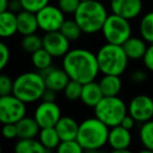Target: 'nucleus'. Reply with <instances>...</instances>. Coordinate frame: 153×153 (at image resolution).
<instances>
[{"label": "nucleus", "mask_w": 153, "mask_h": 153, "mask_svg": "<svg viewBox=\"0 0 153 153\" xmlns=\"http://www.w3.org/2000/svg\"><path fill=\"white\" fill-rule=\"evenodd\" d=\"M62 68L70 80L82 84L96 80L100 74L96 53L86 48L69 49L63 57Z\"/></svg>", "instance_id": "obj_1"}, {"label": "nucleus", "mask_w": 153, "mask_h": 153, "mask_svg": "<svg viewBox=\"0 0 153 153\" xmlns=\"http://www.w3.org/2000/svg\"><path fill=\"white\" fill-rule=\"evenodd\" d=\"M108 16L105 5L98 0L81 2L74 14V21L84 34L94 35L101 32Z\"/></svg>", "instance_id": "obj_2"}, {"label": "nucleus", "mask_w": 153, "mask_h": 153, "mask_svg": "<svg viewBox=\"0 0 153 153\" xmlns=\"http://www.w3.org/2000/svg\"><path fill=\"white\" fill-rule=\"evenodd\" d=\"M109 127L96 117H88L79 124L76 140L84 151H98L107 145Z\"/></svg>", "instance_id": "obj_3"}, {"label": "nucleus", "mask_w": 153, "mask_h": 153, "mask_svg": "<svg viewBox=\"0 0 153 153\" xmlns=\"http://www.w3.org/2000/svg\"><path fill=\"white\" fill-rule=\"evenodd\" d=\"M46 86L42 74L36 71H26L14 80L13 94L25 104L36 103L42 99Z\"/></svg>", "instance_id": "obj_4"}, {"label": "nucleus", "mask_w": 153, "mask_h": 153, "mask_svg": "<svg viewBox=\"0 0 153 153\" xmlns=\"http://www.w3.org/2000/svg\"><path fill=\"white\" fill-rule=\"evenodd\" d=\"M100 72L103 74L122 76L126 71L129 59L122 45L106 43L96 53Z\"/></svg>", "instance_id": "obj_5"}, {"label": "nucleus", "mask_w": 153, "mask_h": 153, "mask_svg": "<svg viewBox=\"0 0 153 153\" xmlns=\"http://www.w3.org/2000/svg\"><path fill=\"white\" fill-rule=\"evenodd\" d=\"M94 117L109 128L121 124L128 113L127 104L119 96L103 97L102 100L94 107Z\"/></svg>", "instance_id": "obj_6"}, {"label": "nucleus", "mask_w": 153, "mask_h": 153, "mask_svg": "<svg viewBox=\"0 0 153 153\" xmlns=\"http://www.w3.org/2000/svg\"><path fill=\"white\" fill-rule=\"evenodd\" d=\"M101 32L107 43L117 45H123V43L132 36L129 20L112 13L110 15L108 14Z\"/></svg>", "instance_id": "obj_7"}, {"label": "nucleus", "mask_w": 153, "mask_h": 153, "mask_svg": "<svg viewBox=\"0 0 153 153\" xmlns=\"http://www.w3.org/2000/svg\"><path fill=\"white\" fill-rule=\"evenodd\" d=\"M26 104L13 94L0 97V123L16 124L26 115Z\"/></svg>", "instance_id": "obj_8"}, {"label": "nucleus", "mask_w": 153, "mask_h": 153, "mask_svg": "<svg viewBox=\"0 0 153 153\" xmlns=\"http://www.w3.org/2000/svg\"><path fill=\"white\" fill-rule=\"evenodd\" d=\"M39 30L44 33L60 30L64 20L65 14L57 5L47 4L36 13Z\"/></svg>", "instance_id": "obj_9"}, {"label": "nucleus", "mask_w": 153, "mask_h": 153, "mask_svg": "<svg viewBox=\"0 0 153 153\" xmlns=\"http://www.w3.org/2000/svg\"><path fill=\"white\" fill-rule=\"evenodd\" d=\"M127 109L136 123H145L153 119V99L148 94H137L131 99Z\"/></svg>", "instance_id": "obj_10"}, {"label": "nucleus", "mask_w": 153, "mask_h": 153, "mask_svg": "<svg viewBox=\"0 0 153 153\" xmlns=\"http://www.w3.org/2000/svg\"><path fill=\"white\" fill-rule=\"evenodd\" d=\"M42 47L53 58H63L70 49V41L60 30L45 33Z\"/></svg>", "instance_id": "obj_11"}, {"label": "nucleus", "mask_w": 153, "mask_h": 153, "mask_svg": "<svg viewBox=\"0 0 153 153\" xmlns=\"http://www.w3.org/2000/svg\"><path fill=\"white\" fill-rule=\"evenodd\" d=\"M61 117V108L56 103V101L55 102L42 101L38 104L34 112V117L40 128L55 127Z\"/></svg>", "instance_id": "obj_12"}, {"label": "nucleus", "mask_w": 153, "mask_h": 153, "mask_svg": "<svg viewBox=\"0 0 153 153\" xmlns=\"http://www.w3.org/2000/svg\"><path fill=\"white\" fill-rule=\"evenodd\" d=\"M109 7L112 14L130 21L142 14L144 3L143 0H110Z\"/></svg>", "instance_id": "obj_13"}, {"label": "nucleus", "mask_w": 153, "mask_h": 153, "mask_svg": "<svg viewBox=\"0 0 153 153\" xmlns=\"http://www.w3.org/2000/svg\"><path fill=\"white\" fill-rule=\"evenodd\" d=\"M132 143V135L130 130L122 127L121 125L109 128L107 144L115 152H124L129 149Z\"/></svg>", "instance_id": "obj_14"}, {"label": "nucleus", "mask_w": 153, "mask_h": 153, "mask_svg": "<svg viewBox=\"0 0 153 153\" xmlns=\"http://www.w3.org/2000/svg\"><path fill=\"white\" fill-rule=\"evenodd\" d=\"M41 74H42L46 88L53 90L56 92L63 91L66 84L70 80L68 74H66V71L63 68L53 67V65L47 69L41 71Z\"/></svg>", "instance_id": "obj_15"}, {"label": "nucleus", "mask_w": 153, "mask_h": 153, "mask_svg": "<svg viewBox=\"0 0 153 153\" xmlns=\"http://www.w3.org/2000/svg\"><path fill=\"white\" fill-rule=\"evenodd\" d=\"M16 16H17V30L20 35L26 36V35L35 34L39 30L36 13L22 10L16 14Z\"/></svg>", "instance_id": "obj_16"}, {"label": "nucleus", "mask_w": 153, "mask_h": 153, "mask_svg": "<svg viewBox=\"0 0 153 153\" xmlns=\"http://www.w3.org/2000/svg\"><path fill=\"white\" fill-rule=\"evenodd\" d=\"M104 97L101 87L99 85V82L90 81L87 83L83 84L82 86V91L81 97H80V101L83 103L85 106L94 108Z\"/></svg>", "instance_id": "obj_17"}, {"label": "nucleus", "mask_w": 153, "mask_h": 153, "mask_svg": "<svg viewBox=\"0 0 153 153\" xmlns=\"http://www.w3.org/2000/svg\"><path fill=\"white\" fill-rule=\"evenodd\" d=\"M55 129L61 140H74L79 130V123L71 117H61L55 125Z\"/></svg>", "instance_id": "obj_18"}, {"label": "nucleus", "mask_w": 153, "mask_h": 153, "mask_svg": "<svg viewBox=\"0 0 153 153\" xmlns=\"http://www.w3.org/2000/svg\"><path fill=\"white\" fill-rule=\"evenodd\" d=\"M124 51L129 60H140L143 59L147 51V42L142 37H130L122 45Z\"/></svg>", "instance_id": "obj_19"}, {"label": "nucleus", "mask_w": 153, "mask_h": 153, "mask_svg": "<svg viewBox=\"0 0 153 153\" xmlns=\"http://www.w3.org/2000/svg\"><path fill=\"white\" fill-rule=\"evenodd\" d=\"M99 85L105 97H113L120 94L123 88V82H122L121 76L103 74V76L99 81Z\"/></svg>", "instance_id": "obj_20"}, {"label": "nucleus", "mask_w": 153, "mask_h": 153, "mask_svg": "<svg viewBox=\"0 0 153 153\" xmlns=\"http://www.w3.org/2000/svg\"><path fill=\"white\" fill-rule=\"evenodd\" d=\"M17 33V16L16 14L9 10L0 14V38H11Z\"/></svg>", "instance_id": "obj_21"}, {"label": "nucleus", "mask_w": 153, "mask_h": 153, "mask_svg": "<svg viewBox=\"0 0 153 153\" xmlns=\"http://www.w3.org/2000/svg\"><path fill=\"white\" fill-rule=\"evenodd\" d=\"M18 131V138H32L38 136L40 131V126L38 125L37 121L34 117H22L20 121L16 123Z\"/></svg>", "instance_id": "obj_22"}, {"label": "nucleus", "mask_w": 153, "mask_h": 153, "mask_svg": "<svg viewBox=\"0 0 153 153\" xmlns=\"http://www.w3.org/2000/svg\"><path fill=\"white\" fill-rule=\"evenodd\" d=\"M16 153H45L47 152L39 140L32 138H19L14 147Z\"/></svg>", "instance_id": "obj_23"}, {"label": "nucleus", "mask_w": 153, "mask_h": 153, "mask_svg": "<svg viewBox=\"0 0 153 153\" xmlns=\"http://www.w3.org/2000/svg\"><path fill=\"white\" fill-rule=\"evenodd\" d=\"M38 140L44 146L46 151L57 149V147L59 146L60 142H61L55 127L41 128L38 134Z\"/></svg>", "instance_id": "obj_24"}, {"label": "nucleus", "mask_w": 153, "mask_h": 153, "mask_svg": "<svg viewBox=\"0 0 153 153\" xmlns=\"http://www.w3.org/2000/svg\"><path fill=\"white\" fill-rule=\"evenodd\" d=\"M140 36L147 43H153V11L147 12L140 20L138 24Z\"/></svg>", "instance_id": "obj_25"}, {"label": "nucleus", "mask_w": 153, "mask_h": 153, "mask_svg": "<svg viewBox=\"0 0 153 153\" xmlns=\"http://www.w3.org/2000/svg\"><path fill=\"white\" fill-rule=\"evenodd\" d=\"M138 137L145 150L153 152V119L142 123L138 131Z\"/></svg>", "instance_id": "obj_26"}, {"label": "nucleus", "mask_w": 153, "mask_h": 153, "mask_svg": "<svg viewBox=\"0 0 153 153\" xmlns=\"http://www.w3.org/2000/svg\"><path fill=\"white\" fill-rule=\"evenodd\" d=\"M30 55H32L30 61H32L33 66L39 71H43L53 65V58L43 47L36 51L35 53H30Z\"/></svg>", "instance_id": "obj_27"}, {"label": "nucleus", "mask_w": 153, "mask_h": 153, "mask_svg": "<svg viewBox=\"0 0 153 153\" xmlns=\"http://www.w3.org/2000/svg\"><path fill=\"white\" fill-rule=\"evenodd\" d=\"M60 32L66 37L69 41H76L81 38L82 30L80 28V26L78 25L74 19H68L64 20L63 24H62L61 28H60Z\"/></svg>", "instance_id": "obj_28"}, {"label": "nucleus", "mask_w": 153, "mask_h": 153, "mask_svg": "<svg viewBox=\"0 0 153 153\" xmlns=\"http://www.w3.org/2000/svg\"><path fill=\"white\" fill-rule=\"evenodd\" d=\"M21 47L26 53H35L38 49L42 48V37L37 35L36 33L23 36L21 40Z\"/></svg>", "instance_id": "obj_29"}, {"label": "nucleus", "mask_w": 153, "mask_h": 153, "mask_svg": "<svg viewBox=\"0 0 153 153\" xmlns=\"http://www.w3.org/2000/svg\"><path fill=\"white\" fill-rule=\"evenodd\" d=\"M82 86H83V84L80 83V82L74 81V80H69L68 83L66 84L65 88L63 89L64 97H65L68 101H72V102H74V101L80 100Z\"/></svg>", "instance_id": "obj_30"}, {"label": "nucleus", "mask_w": 153, "mask_h": 153, "mask_svg": "<svg viewBox=\"0 0 153 153\" xmlns=\"http://www.w3.org/2000/svg\"><path fill=\"white\" fill-rule=\"evenodd\" d=\"M56 150L59 153H82L84 151L76 138L61 140Z\"/></svg>", "instance_id": "obj_31"}, {"label": "nucleus", "mask_w": 153, "mask_h": 153, "mask_svg": "<svg viewBox=\"0 0 153 153\" xmlns=\"http://www.w3.org/2000/svg\"><path fill=\"white\" fill-rule=\"evenodd\" d=\"M80 3H81L80 0H58L57 7L65 15H74Z\"/></svg>", "instance_id": "obj_32"}, {"label": "nucleus", "mask_w": 153, "mask_h": 153, "mask_svg": "<svg viewBox=\"0 0 153 153\" xmlns=\"http://www.w3.org/2000/svg\"><path fill=\"white\" fill-rule=\"evenodd\" d=\"M49 1L51 0H20L22 9L33 13H37L38 11H40L42 7L48 4Z\"/></svg>", "instance_id": "obj_33"}, {"label": "nucleus", "mask_w": 153, "mask_h": 153, "mask_svg": "<svg viewBox=\"0 0 153 153\" xmlns=\"http://www.w3.org/2000/svg\"><path fill=\"white\" fill-rule=\"evenodd\" d=\"M14 80L10 76L0 72V97L13 94Z\"/></svg>", "instance_id": "obj_34"}, {"label": "nucleus", "mask_w": 153, "mask_h": 153, "mask_svg": "<svg viewBox=\"0 0 153 153\" xmlns=\"http://www.w3.org/2000/svg\"><path fill=\"white\" fill-rule=\"evenodd\" d=\"M10 59H11L10 47L4 42L0 41V72L7 66Z\"/></svg>", "instance_id": "obj_35"}, {"label": "nucleus", "mask_w": 153, "mask_h": 153, "mask_svg": "<svg viewBox=\"0 0 153 153\" xmlns=\"http://www.w3.org/2000/svg\"><path fill=\"white\" fill-rule=\"evenodd\" d=\"M0 132H1L3 137L7 138V140H14V138L18 137V131H17L16 124L13 123L1 124Z\"/></svg>", "instance_id": "obj_36"}, {"label": "nucleus", "mask_w": 153, "mask_h": 153, "mask_svg": "<svg viewBox=\"0 0 153 153\" xmlns=\"http://www.w3.org/2000/svg\"><path fill=\"white\" fill-rule=\"evenodd\" d=\"M144 65L149 71L153 72V43H150L147 47V51L143 57Z\"/></svg>", "instance_id": "obj_37"}, {"label": "nucleus", "mask_w": 153, "mask_h": 153, "mask_svg": "<svg viewBox=\"0 0 153 153\" xmlns=\"http://www.w3.org/2000/svg\"><path fill=\"white\" fill-rule=\"evenodd\" d=\"M148 76H147L146 71L144 70H134L130 74V80H131L133 83L136 84H140V83H144L145 81L147 80Z\"/></svg>", "instance_id": "obj_38"}, {"label": "nucleus", "mask_w": 153, "mask_h": 153, "mask_svg": "<svg viewBox=\"0 0 153 153\" xmlns=\"http://www.w3.org/2000/svg\"><path fill=\"white\" fill-rule=\"evenodd\" d=\"M135 124H136L135 120H134L131 115L127 113V114L124 117V119L122 120V122H121V124H120V125H121L122 127L126 128V129H128V130H130V131H131V130L134 128V126H135Z\"/></svg>", "instance_id": "obj_39"}, {"label": "nucleus", "mask_w": 153, "mask_h": 153, "mask_svg": "<svg viewBox=\"0 0 153 153\" xmlns=\"http://www.w3.org/2000/svg\"><path fill=\"white\" fill-rule=\"evenodd\" d=\"M57 94L56 91L46 88V89H45V91H44V94H43L41 101H46V102H55L56 99H57V94Z\"/></svg>", "instance_id": "obj_40"}, {"label": "nucleus", "mask_w": 153, "mask_h": 153, "mask_svg": "<svg viewBox=\"0 0 153 153\" xmlns=\"http://www.w3.org/2000/svg\"><path fill=\"white\" fill-rule=\"evenodd\" d=\"M22 4L20 2V0H10L9 2V11L13 12V13L17 14L20 11H22Z\"/></svg>", "instance_id": "obj_41"}, {"label": "nucleus", "mask_w": 153, "mask_h": 153, "mask_svg": "<svg viewBox=\"0 0 153 153\" xmlns=\"http://www.w3.org/2000/svg\"><path fill=\"white\" fill-rule=\"evenodd\" d=\"M10 0H0V14L9 10Z\"/></svg>", "instance_id": "obj_42"}, {"label": "nucleus", "mask_w": 153, "mask_h": 153, "mask_svg": "<svg viewBox=\"0 0 153 153\" xmlns=\"http://www.w3.org/2000/svg\"><path fill=\"white\" fill-rule=\"evenodd\" d=\"M81 2H84V1H90V0H80Z\"/></svg>", "instance_id": "obj_43"}, {"label": "nucleus", "mask_w": 153, "mask_h": 153, "mask_svg": "<svg viewBox=\"0 0 153 153\" xmlns=\"http://www.w3.org/2000/svg\"><path fill=\"white\" fill-rule=\"evenodd\" d=\"M1 151H2V148H1V145H0V152H1Z\"/></svg>", "instance_id": "obj_44"}, {"label": "nucleus", "mask_w": 153, "mask_h": 153, "mask_svg": "<svg viewBox=\"0 0 153 153\" xmlns=\"http://www.w3.org/2000/svg\"><path fill=\"white\" fill-rule=\"evenodd\" d=\"M0 128H1V123H0Z\"/></svg>", "instance_id": "obj_45"}]
</instances>
